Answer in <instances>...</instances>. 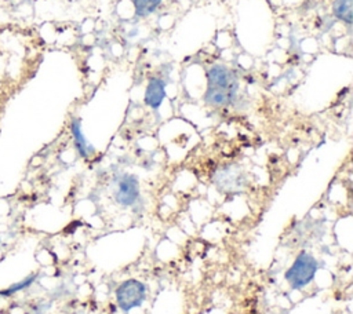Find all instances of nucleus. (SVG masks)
<instances>
[{
	"mask_svg": "<svg viewBox=\"0 0 353 314\" xmlns=\"http://www.w3.org/2000/svg\"><path fill=\"white\" fill-rule=\"evenodd\" d=\"M319 269V263L313 255L302 251L291 264V267L285 271L284 278L290 284L292 289H302L314 278L316 271Z\"/></svg>",
	"mask_w": 353,
	"mask_h": 314,
	"instance_id": "nucleus-1",
	"label": "nucleus"
},
{
	"mask_svg": "<svg viewBox=\"0 0 353 314\" xmlns=\"http://www.w3.org/2000/svg\"><path fill=\"white\" fill-rule=\"evenodd\" d=\"M146 299V286L138 280H125L116 289V302L119 307L128 313L130 310L139 307Z\"/></svg>",
	"mask_w": 353,
	"mask_h": 314,
	"instance_id": "nucleus-2",
	"label": "nucleus"
},
{
	"mask_svg": "<svg viewBox=\"0 0 353 314\" xmlns=\"http://www.w3.org/2000/svg\"><path fill=\"white\" fill-rule=\"evenodd\" d=\"M207 87L226 91L236 98L239 83L232 69L225 65H212L207 72Z\"/></svg>",
	"mask_w": 353,
	"mask_h": 314,
	"instance_id": "nucleus-3",
	"label": "nucleus"
},
{
	"mask_svg": "<svg viewBox=\"0 0 353 314\" xmlns=\"http://www.w3.org/2000/svg\"><path fill=\"white\" fill-rule=\"evenodd\" d=\"M247 178L244 171L239 165H226L221 168L215 175V185L219 190L234 193L244 189Z\"/></svg>",
	"mask_w": 353,
	"mask_h": 314,
	"instance_id": "nucleus-4",
	"label": "nucleus"
},
{
	"mask_svg": "<svg viewBox=\"0 0 353 314\" xmlns=\"http://www.w3.org/2000/svg\"><path fill=\"white\" fill-rule=\"evenodd\" d=\"M139 198V182L132 174H123L116 183L114 200L123 207L134 205Z\"/></svg>",
	"mask_w": 353,
	"mask_h": 314,
	"instance_id": "nucleus-5",
	"label": "nucleus"
},
{
	"mask_svg": "<svg viewBox=\"0 0 353 314\" xmlns=\"http://www.w3.org/2000/svg\"><path fill=\"white\" fill-rule=\"evenodd\" d=\"M165 98V85L163 80L157 77H152L146 85L143 101L152 109H159Z\"/></svg>",
	"mask_w": 353,
	"mask_h": 314,
	"instance_id": "nucleus-6",
	"label": "nucleus"
},
{
	"mask_svg": "<svg viewBox=\"0 0 353 314\" xmlns=\"http://www.w3.org/2000/svg\"><path fill=\"white\" fill-rule=\"evenodd\" d=\"M70 132L73 136V142H74V147L79 151V154L83 158H90L95 150L92 147V145L85 139L83 131H81V123L79 118H73L70 123Z\"/></svg>",
	"mask_w": 353,
	"mask_h": 314,
	"instance_id": "nucleus-7",
	"label": "nucleus"
},
{
	"mask_svg": "<svg viewBox=\"0 0 353 314\" xmlns=\"http://www.w3.org/2000/svg\"><path fill=\"white\" fill-rule=\"evenodd\" d=\"M234 99L233 95H230L226 91L218 90V88H210L207 87L205 92H204V102L212 107H222L226 106L229 103H232V101Z\"/></svg>",
	"mask_w": 353,
	"mask_h": 314,
	"instance_id": "nucleus-8",
	"label": "nucleus"
},
{
	"mask_svg": "<svg viewBox=\"0 0 353 314\" xmlns=\"http://www.w3.org/2000/svg\"><path fill=\"white\" fill-rule=\"evenodd\" d=\"M352 1L353 0H334V3H332V12H334L335 18L342 21L346 25H350L352 19H353Z\"/></svg>",
	"mask_w": 353,
	"mask_h": 314,
	"instance_id": "nucleus-9",
	"label": "nucleus"
},
{
	"mask_svg": "<svg viewBox=\"0 0 353 314\" xmlns=\"http://www.w3.org/2000/svg\"><path fill=\"white\" fill-rule=\"evenodd\" d=\"M163 0H132L135 14L141 18H146L153 14L161 4Z\"/></svg>",
	"mask_w": 353,
	"mask_h": 314,
	"instance_id": "nucleus-10",
	"label": "nucleus"
},
{
	"mask_svg": "<svg viewBox=\"0 0 353 314\" xmlns=\"http://www.w3.org/2000/svg\"><path fill=\"white\" fill-rule=\"evenodd\" d=\"M36 278H37V274H30V275L25 277L23 280H21V281H18V282H14V284H11L8 288L0 291V295H1V296H11V295H14V293H17V292H21V291L29 288V286L34 282Z\"/></svg>",
	"mask_w": 353,
	"mask_h": 314,
	"instance_id": "nucleus-11",
	"label": "nucleus"
}]
</instances>
